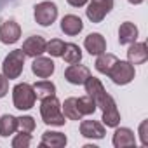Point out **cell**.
I'll list each match as a JSON object with an SVG mask.
<instances>
[{"label": "cell", "mask_w": 148, "mask_h": 148, "mask_svg": "<svg viewBox=\"0 0 148 148\" xmlns=\"http://www.w3.org/2000/svg\"><path fill=\"white\" fill-rule=\"evenodd\" d=\"M40 117L44 120V124L47 125H64V115H63V110H61V103L56 96H49V98H44L40 99Z\"/></svg>", "instance_id": "1"}, {"label": "cell", "mask_w": 148, "mask_h": 148, "mask_svg": "<svg viewBox=\"0 0 148 148\" xmlns=\"http://www.w3.org/2000/svg\"><path fill=\"white\" fill-rule=\"evenodd\" d=\"M35 101H37V96H35V91L30 84L23 82V84H16L14 89H12V103H14V108L18 110H30L35 106Z\"/></svg>", "instance_id": "2"}, {"label": "cell", "mask_w": 148, "mask_h": 148, "mask_svg": "<svg viewBox=\"0 0 148 148\" xmlns=\"http://www.w3.org/2000/svg\"><path fill=\"white\" fill-rule=\"evenodd\" d=\"M25 52L21 51V49H14V51H11L7 56H5V59H4V63H2V73L9 79V80H12V79H18L21 73H23V68H25Z\"/></svg>", "instance_id": "3"}, {"label": "cell", "mask_w": 148, "mask_h": 148, "mask_svg": "<svg viewBox=\"0 0 148 148\" xmlns=\"http://www.w3.org/2000/svg\"><path fill=\"white\" fill-rule=\"evenodd\" d=\"M134 75H136L134 64H131L129 61H122V59H117V63L112 66V70L108 73L112 82L117 84V86H125V84L132 82Z\"/></svg>", "instance_id": "4"}, {"label": "cell", "mask_w": 148, "mask_h": 148, "mask_svg": "<svg viewBox=\"0 0 148 148\" xmlns=\"http://www.w3.org/2000/svg\"><path fill=\"white\" fill-rule=\"evenodd\" d=\"M113 9V0H91L87 2V9H86V14H87V19L91 23H101L106 14H110Z\"/></svg>", "instance_id": "5"}, {"label": "cell", "mask_w": 148, "mask_h": 148, "mask_svg": "<svg viewBox=\"0 0 148 148\" xmlns=\"http://www.w3.org/2000/svg\"><path fill=\"white\" fill-rule=\"evenodd\" d=\"M33 16H35V21L40 26H51L58 18V5L54 2H51V0L40 2V4L35 5Z\"/></svg>", "instance_id": "6"}, {"label": "cell", "mask_w": 148, "mask_h": 148, "mask_svg": "<svg viewBox=\"0 0 148 148\" xmlns=\"http://www.w3.org/2000/svg\"><path fill=\"white\" fill-rule=\"evenodd\" d=\"M98 108H101V112H103V119H101L103 125H106V127H117L120 124V113H119L117 103H115V99L110 94H106V98L103 99V103Z\"/></svg>", "instance_id": "7"}, {"label": "cell", "mask_w": 148, "mask_h": 148, "mask_svg": "<svg viewBox=\"0 0 148 148\" xmlns=\"http://www.w3.org/2000/svg\"><path fill=\"white\" fill-rule=\"evenodd\" d=\"M89 75H91L89 68L84 66V64H79V63L70 64V66L64 70V79H66L70 84H73V86H82V84L87 80Z\"/></svg>", "instance_id": "8"}, {"label": "cell", "mask_w": 148, "mask_h": 148, "mask_svg": "<svg viewBox=\"0 0 148 148\" xmlns=\"http://www.w3.org/2000/svg\"><path fill=\"white\" fill-rule=\"evenodd\" d=\"M45 45H47V40L40 35H33V37H28L25 42H23V47L21 51L25 52V56H30V58H37V56H42L45 52Z\"/></svg>", "instance_id": "9"}, {"label": "cell", "mask_w": 148, "mask_h": 148, "mask_svg": "<svg viewBox=\"0 0 148 148\" xmlns=\"http://www.w3.org/2000/svg\"><path fill=\"white\" fill-rule=\"evenodd\" d=\"M84 86H86V92H87V96H91L92 99H94V103H96V108L103 103V99L106 98V89H105V86L101 84V80L99 79H96V77H87V80L84 82Z\"/></svg>", "instance_id": "10"}, {"label": "cell", "mask_w": 148, "mask_h": 148, "mask_svg": "<svg viewBox=\"0 0 148 148\" xmlns=\"http://www.w3.org/2000/svg\"><path fill=\"white\" fill-rule=\"evenodd\" d=\"M21 37V26L9 19V21H4L2 25H0V42L2 44H16Z\"/></svg>", "instance_id": "11"}, {"label": "cell", "mask_w": 148, "mask_h": 148, "mask_svg": "<svg viewBox=\"0 0 148 148\" xmlns=\"http://www.w3.org/2000/svg\"><path fill=\"white\" fill-rule=\"evenodd\" d=\"M54 61L51 58H44V56H37L33 58L32 63V71L38 79H49L52 73H54Z\"/></svg>", "instance_id": "12"}, {"label": "cell", "mask_w": 148, "mask_h": 148, "mask_svg": "<svg viewBox=\"0 0 148 148\" xmlns=\"http://www.w3.org/2000/svg\"><path fill=\"white\" fill-rule=\"evenodd\" d=\"M80 134L89 139H101L106 134V129L98 120H82L80 122Z\"/></svg>", "instance_id": "13"}, {"label": "cell", "mask_w": 148, "mask_h": 148, "mask_svg": "<svg viewBox=\"0 0 148 148\" xmlns=\"http://www.w3.org/2000/svg\"><path fill=\"white\" fill-rule=\"evenodd\" d=\"M115 148H125V146H136V136L134 131L129 127H119L113 132V139H112Z\"/></svg>", "instance_id": "14"}, {"label": "cell", "mask_w": 148, "mask_h": 148, "mask_svg": "<svg viewBox=\"0 0 148 148\" xmlns=\"http://www.w3.org/2000/svg\"><path fill=\"white\" fill-rule=\"evenodd\" d=\"M68 138L59 131H45L40 139V148H63L66 146Z\"/></svg>", "instance_id": "15"}, {"label": "cell", "mask_w": 148, "mask_h": 148, "mask_svg": "<svg viewBox=\"0 0 148 148\" xmlns=\"http://www.w3.org/2000/svg\"><path fill=\"white\" fill-rule=\"evenodd\" d=\"M84 47L91 56H98L106 51V40L101 33H89L84 38Z\"/></svg>", "instance_id": "16"}, {"label": "cell", "mask_w": 148, "mask_h": 148, "mask_svg": "<svg viewBox=\"0 0 148 148\" xmlns=\"http://www.w3.org/2000/svg\"><path fill=\"white\" fill-rule=\"evenodd\" d=\"M82 28H84V23H82V19L79 16H75V14L63 16V19H61V32L64 35L75 37V35H79L82 32Z\"/></svg>", "instance_id": "17"}, {"label": "cell", "mask_w": 148, "mask_h": 148, "mask_svg": "<svg viewBox=\"0 0 148 148\" xmlns=\"http://www.w3.org/2000/svg\"><path fill=\"white\" fill-rule=\"evenodd\" d=\"M127 49V61L131 64H143L148 59V49L145 42H132Z\"/></svg>", "instance_id": "18"}, {"label": "cell", "mask_w": 148, "mask_h": 148, "mask_svg": "<svg viewBox=\"0 0 148 148\" xmlns=\"http://www.w3.org/2000/svg\"><path fill=\"white\" fill-rule=\"evenodd\" d=\"M138 40V26L131 21H125L119 26V42L120 45H129Z\"/></svg>", "instance_id": "19"}, {"label": "cell", "mask_w": 148, "mask_h": 148, "mask_svg": "<svg viewBox=\"0 0 148 148\" xmlns=\"http://www.w3.org/2000/svg\"><path fill=\"white\" fill-rule=\"evenodd\" d=\"M117 56L115 54H110V52H101V54H98V59H96V63H94V66H96V70L99 71V73H103V75H108L110 73V70H112V66L117 63Z\"/></svg>", "instance_id": "20"}, {"label": "cell", "mask_w": 148, "mask_h": 148, "mask_svg": "<svg viewBox=\"0 0 148 148\" xmlns=\"http://www.w3.org/2000/svg\"><path fill=\"white\" fill-rule=\"evenodd\" d=\"M16 131H18V117H14L11 113H5L0 117V136L9 138Z\"/></svg>", "instance_id": "21"}, {"label": "cell", "mask_w": 148, "mask_h": 148, "mask_svg": "<svg viewBox=\"0 0 148 148\" xmlns=\"http://www.w3.org/2000/svg\"><path fill=\"white\" fill-rule=\"evenodd\" d=\"M61 58L68 64H75V63H80L82 61V51H80V47L77 44H64V49H63Z\"/></svg>", "instance_id": "22"}, {"label": "cell", "mask_w": 148, "mask_h": 148, "mask_svg": "<svg viewBox=\"0 0 148 148\" xmlns=\"http://www.w3.org/2000/svg\"><path fill=\"white\" fill-rule=\"evenodd\" d=\"M32 87L35 91L37 99H44V98H49V96H56V86L51 80H38Z\"/></svg>", "instance_id": "23"}, {"label": "cell", "mask_w": 148, "mask_h": 148, "mask_svg": "<svg viewBox=\"0 0 148 148\" xmlns=\"http://www.w3.org/2000/svg\"><path fill=\"white\" fill-rule=\"evenodd\" d=\"M61 110H63V115L70 120H80L82 115L77 108V98H68L64 99V103L61 105Z\"/></svg>", "instance_id": "24"}, {"label": "cell", "mask_w": 148, "mask_h": 148, "mask_svg": "<svg viewBox=\"0 0 148 148\" xmlns=\"http://www.w3.org/2000/svg\"><path fill=\"white\" fill-rule=\"evenodd\" d=\"M77 108H79L82 117L92 115L96 112V103H94V99L91 96H82V98H77Z\"/></svg>", "instance_id": "25"}, {"label": "cell", "mask_w": 148, "mask_h": 148, "mask_svg": "<svg viewBox=\"0 0 148 148\" xmlns=\"http://www.w3.org/2000/svg\"><path fill=\"white\" fill-rule=\"evenodd\" d=\"M63 49H64V42H63L61 38H52V40L47 42V45H45V52H49L52 58H61Z\"/></svg>", "instance_id": "26"}, {"label": "cell", "mask_w": 148, "mask_h": 148, "mask_svg": "<svg viewBox=\"0 0 148 148\" xmlns=\"http://www.w3.org/2000/svg\"><path fill=\"white\" fill-rule=\"evenodd\" d=\"M11 145H12V148H28L32 145V134L19 131V134H16L12 138V143Z\"/></svg>", "instance_id": "27"}, {"label": "cell", "mask_w": 148, "mask_h": 148, "mask_svg": "<svg viewBox=\"0 0 148 148\" xmlns=\"http://www.w3.org/2000/svg\"><path fill=\"white\" fill-rule=\"evenodd\" d=\"M18 129L21 132H33V129H35V119L30 117V115L18 117Z\"/></svg>", "instance_id": "28"}, {"label": "cell", "mask_w": 148, "mask_h": 148, "mask_svg": "<svg viewBox=\"0 0 148 148\" xmlns=\"http://www.w3.org/2000/svg\"><path fill=\"white\" fill-rule=\"evenodd\" d=\"M139 138H141V145L148 146V120H143L139 124Z\"/></svg>", "instance_id": "29"}, {"label": "cell", "mask_w": 148, "mask_h": 148, "mask_svg": "<svg viewBox=\"0 0 148 148\" xmlns=\"http://www.w3.org/2000/svg\"><path fill=\"white\" fill-rule=\"evenodd\" d=\"M7 92H9V79L4 73H0V98H4Z\"/></svg>", "instance_id": "30"}, {"label": "cell", "mask_w": 148, "mask_h": 148, "mask_svg": "<svg viewBox=\"0 0 148 148\" xmlns=\"http://www.w3.org/2000/svg\"><path fill=\"white\" fill-rule=\"evenodd\" d=\"M66 2H68L71 7H84V5H87L89 0H66Z\"/></svg>", "instance_id": "31"}, {"label": "cell", "mask_w": 148, "mask_h": 148, "mask_svg": "<svg viewBox=\"0 0 148 148\" xmlns=\"http://www.w3.org/2000/svg\"><path fill=\"white\" fill-rule=\"evenodd\" d=\"M129 4H132V5H139V4H143L145 0H127Z\"/></svg>", "instance_id": "32"}]
</instances>
